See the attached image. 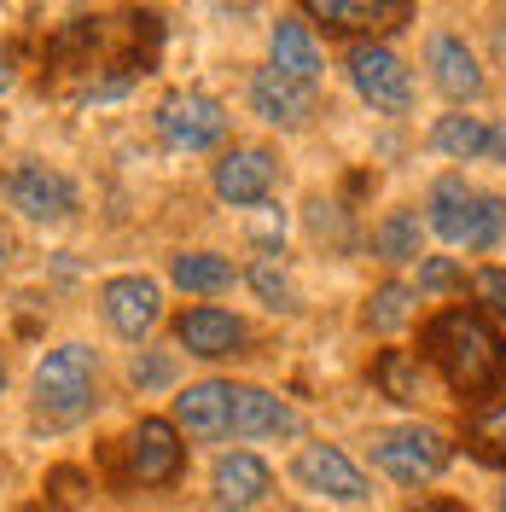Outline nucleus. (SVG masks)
<instances>
[{
	"instance_id": "412c9836",
	"label": "nucleus",
	"mask_w": 506,
	"mask_h": 512,
	"mask_svg": "<svg viewBox=\"0 0 506 512\" xmlns=\"http://www.w3.org/2000/svg\"><path fill=\"white\" fill-rule=\"evenodd\" d=\"M431 146L454 163H477V158H489V123L454 111V117H443V123L431 128Z\"/></svg>"
},
{
	"instance_id": "b1692460",
	"label": "nucleus",
	"mask_w": 506,
	"mask_h": 512,
	"mask_svg": "<svg viewBox=\"0 0 506 512\" xmlns=\"http://www.w3.org/2000/svg\"><path fill=\"white\" fill-rule=\"evenodd\" d=\"M413 303H419V291L390 280V286H379L373 297H367V326H373V332H396V326H408Z\"/></svg>"
},
{
	"instance_id": "39448f33",
	"label": "nucleus",
	"mask_w": 506,
	"mask_h": 512,
	"mask_svg": "<svg viewBox=\"0 0 506 512\" xmlns=\"http://www.w3.org/2000/svg\"><path fill=\"white\" fill-rule=\"evenodd\" d=\"M349 82L373 111H408L413 105V70L379 41H361L349 53Z\"/></svg>"
},
{
	"instance_id": "9b49d317",
	"label": "nucleus",
	"mask_w": 506,
	"mask_h": 512,
	"mask_svg": "<svg viewBox=\"0 0 506 512\" xmlns=\"http://www.w3.org/2000/svg\"><path fill=\"white\" fill-rule=\"evenodd\" d=\"M251 105H256V117H262V123L303 128L309 117H315V88L268 64V70H256V76H251Z\"/></svg>"
},
{
	"instance_id": "bb28decb",
	"label": "nucleus",
	"mask_w": 506,
	"mask_h": 512,
	"mask_svg": "<svg viewBox=\"0 0 506 512\" xmlns=\"http://www.w3.org/2000/svg\"><path fill=\"white\" fill-rule=\"evenodd\" d=\"M472 291L483 297V309H495V315H506V268H483L472 280Z\"/></svg>"
},
{
	"instance_id": "f3484780",
	"label": "nucleus",
	"mask_w": 506,
	"mask_h": 512,
	"mask_svg": "<svg viewBox=\"0 0 506 512\" xmlns=\"http://www.w3.org/2000/svg\"><path fill=\"white\" fill-rule=\"evenodd\" d=\"M431 76H437V88H443L448 99H460V105L483 99V88H489L477 53L460 41V35H431Z\"/></svg>"
},
{
	"instance_id": "4be33fe9",
	"label": "nucleus",
	"mask_w": 506,
	"mask_h": 512,
	"mask_svg": "<svg viewBox=\"0 0 506 512\" xmlns=\"http://www.w3.org/2000/svg\"><path fill=\"white\" fill-rule=\"evenodd\" d=\"M175 286L181 291H198V297H216V291L233 286V262L216 251H187V256H175Z\"/></svg>"
},
{
	"instance_id": "393cba45",
	"label": "nucleus",
	"mask_w": 506,
	"mask_h": 512,
	"mask_svg": "<svg viewBox=\"0 0 506 512\" xmlns=\"http://www.w3.org/2000/svg\"><path fill=\"white\" fill-rule=\"evenodd\" d=\"M251 286H256V297L268 303V309H297V286H291V274H285L274 256H262L251 268Z\"/></svg>"
},
{
	"instance_id": "1a4fd4ad",
	"label": "nucleus",
	"mask_w": 506,
	"mask_h": 512,
	"mask_svg": "<svg viewBox=\"0 0 506 512\" xmlns=\"http://www.w3.org/2000/svg\"><path fill=\"white\" fill-rule=\"evenodd\" d=\"M210 181L233 210H256V204H268V192L280 181V163H274L268 146H233V152H222Z\"/></svg>"
},
{
	"instance_id": "2f4dec72",
	"label": "nucleus",
	"mask_w": 506,
	"mask_h": 512,
	"mask_svg": "<svg viewBox=\"0 0 506 512\" xmlns=\"http://www.w3.org/2000/svg\"><path fill=\"white\" fill-rule=\"evenodd\" d=\"M6 88H12V59L0 53V94H6Z\"/></svg>"
},
{
	"instance_id": "aec40b11",
	"label": "nucleus",
	"mask_w": 506,
	"mask_h": 512,
	"mask_svg": "<svg viewBox=\"0 0 506 512\" xmlns=\"http://www.w3.org/2000/svg\"><path fill=\"white\" fill-rule=\"evenodd\" d=\"M419 251H425V222H419V210H390V216L373 227V256L390 262V268L419 262Z\"/></svg>"
},
{
	"instance_id": "f8f14e48",
	"label": "nucleus",
	"mask_w": 506,
	"mask_h": 512,
	"mask_svg": "<svg viewBox=\"0 0 506 512\" xmlns=\"http://www.w3.org/2000/svg\"><path fill=\"white\" fill-rule=\"evenodd\" d=\"M175 344L187 355H204V361H222V355H239L245 344V320L216 309V303H198L187 315L175 320Z\"/></svg>"
},
{
	"instance_id": "7c9ffc66",
	"label": "nucleus",
	"mask_w": 506,
	"mask_h": 512,
	"mask_svg": "<svg viewBox=\"0 0 506 512\" xmlns=\"http://www.w3.org/2000/svg\"><path fill=\"white\" fill-rule=\"evenodd\" d=\"M489 163H506V123H489Z\"/></svg>"
},
{
	"instance_id": "ddd939ff",
	"label": "nucleus",
	"mask_w": 506,
	"mask_h": 512,
	"mask_svg": "<svg viewBox=\"0 0 506 512\" xmlns=\"http://www.w3.org/2000/svg\"><path fill=\"white\" fill-rule=\"evenodd\" d=\"M181 460H187V448H181L169 419H140L128 431V472L140 483H169L181 472Z\"/></svg>"
},
{
	"instance_id": "f704fd0d",
	"label": "nucleus",
	"mask_w": 506,
	"mask_h": 512,
	"mask_svg": "<svg viewBox=\"0 0 506 512\" xmlns=\"http://www.w3.org/2000/svg\"><path fill=\"white\" fill-rule=\"evenodd\" d=\"M501 512H506V489H501Z\"/></svg>"
},
{
	"instance_id": "6e6552de",
	"label": "nucleus",
	"mask_w": 506,
	"mask_h": 512,
	"mask_svg": "<svg viewBox=\"0 0 506 512\" xmlns=\"http://www.w3.org/2000/svg\"><path fill=\"white\" fill-rule=\"evenodd\" d=\"M6 198H12V210H24L30 222H70V216H76V187H70V175L47 169V163H18V169L6 175Z\"/></svg>"
},
{
	"instance_id": "c85d7f7f",
	"label": "nucleus",
	"mask_w": 506,
	"mask_h": 512,
	"mask_svg": "<svg viewBox=\"0 0 506 512\" xmlns=\"http://www.w3.org/2000/svg\"><path fill=\"white\" fill-rule=\"evenodd\" d=\"M477 437H483V443H506V402H495V408L477 414Z\"/></svg>"
},
{
	"instance_id": "473e14b6",
	"label": "nucleus",
	"mask_w": 506,
	"mask_h": 512,
	"mask_svg": "<svg viewBox=\"0 0 506 512\" xmlns=\"http://www.w3.org/2000/svg\"><path fill=\"white\" fill-rule=\"evenodd\" d=\"M6 262H12V245H6V233H0V274H6Z\"/></svg>"
},
{
	"instance_id": "6ab92c4d",
	"label": "nucleus",
	"mask_w": 506,
	"mask_h": 512,
	"mask_svg": "<svg viewBox=\"0 0 506 512\" xmlns=\"http://www.w3.org/2000/svg\"><path fill=\"white\" fill-rule=\"evenodd\" d=\"M268 47H274V70H285V76H297V82H309V88H315V76H320V41H315V30H309L297 12H285L280 24H274Z\"/></svg>"
},
{
	"instance_id": "c756f323",
	"label": "nucleus",
	"mask_w": 506,
	"mask_h": 512,
	"mask_svg": "<svg viewBox=\"0 0 506 512\" xmlns=\"http://www.w3.org/2000/svg\"><path fill=\"white\" fill-rule=\"evenodd\" d=\"M262 210H268V216H256V239H262V245H280V233H285V216L274 210V204H262Z\"/></svg>"
},
{
	"instance_id": "a211bd4d",
	"label": "nucleus",
	"mask_w": 506,
	"mask_h": 512,
	"mask_svg": "<svg viewBox=\"0 0 506 512\" xmlns=\"http://www.w3.org/2000/svg\"><path fill=\"white\" fill-rule=\"evenodd\" d=\"M413 6L402 0H309V18L320 24H338V30H396L402 18H408Z\"/></svg>"
},
{
	"instance_id": "a878e982",
	"label": "nucleus",
	"mask_w": 506,
	"mask_h": 512,
	"mask_svg": "<svg viewBox=\"0 0 506 512\" xmlns=\"http://www.w3.org/2000/svg\"><path fill=\"white\" fill-rule=\"evenodd\" d=\"M460 286V262L454 256H425L419 262V291H454Z\"/></svg>"
},
{
	"instance_id": "cd10ccee",
	"label": "nucleus",
	"mask_w": 506,
	"mask_h": 512,
	"mask_svg": "<svg viewBox=\"0 0 506 512\" xmlns=\"http://www.w3.org/2000/svg\"><path fill=\"white\" fill-rule=\"evenodd\" d=\"M175 379V361H169V355H140V361H134V384H140V390H158V384H169Z\"/></svg>"
},
{
	"instance_id": "f257e3e1",
	"label": "nucleus",
	"mask_w": 506,
	"mask_h": 512,
	"mask_svg": "<svg viewBox=\"0 0 506 512\" xmlns=\"http://www.w3.org/2000/svg\"><path fill=\"white\" fill-rule=\"evenodd\" d=\"M425 355L460 396H489L506 379V338L472 309H448L425 326Z\"/></svg>"
},
{
	"instance_id": "2eb2a0df",
	"label": "nucleus",
	"mask_w": 506,
	"mask_h": 512,
	"mask_svg": "<svg viewBox=\"0 0 506 512\" xmlns=\"http://www.w3.org/2000/svg\"><path fill=\"white\" fill-rule=\"evenodd\" d=\"M175 419H181V431L198 437V443L227 437V419H233V384H222V379L187 384V390L175 396Z\"/></svg>"
},
{
	"instance_id": "4468645a",
	"label": "nucleus",
	"mask_w": 506,
	"mask_h": 512,
	"mask_svg": "<svg viewBox=\"0 0 506 512\" xmlns=\"http://www.w3.org/2000/svg\"><path fill=\"white\" fill-rule=\"evenodd\" d=\"M297 431H303L297 408H285L274 390L233 384V419H227V437H297Z\"/></svg>"
},
{
	"instance_id": "f03ea898",
	"label": "nucleus",
	"mask_w": 506,
	"mask_h": 512,
	"mask_svg": "<svg viewBox=\"0 0 506 512\" xmlns=\"http://www.w3.org/2000/svg\"><path fill=\"white\" fill-rule=\"evenodd\" d=\"M425 210H431L425 227H431V233H443L448 245L495 251V245L506 239V198L466 187L460 175H443V181L431 187V204H425Z\"/></svg>"
},
{
	"instance_id": "7ed1b4c3",
	"label": "nucleus",
	"mask_w": 506,
	"mask_h": 512,
	"mask_svg": "<svg viewBox=\"0 0 506 512\" xmlns=\"http://www.w3.org/2000/svg\"><path fill=\"white\" fill-rule=\"evenodd\" d=\"M99 396V361L82 344H59L35 367V414L47 425H82Z\"/></svg>"
},
{
	"instance_id": "72a5a7b5",
	"label": "nucleus",
	"mask_w": 506,
	"mask_h": 512,
	"mask_svg": "<svg viewBox=\"0 0 506 512\" xmlns=\"http://www.w3.org/2000/svg\"><path fill=\"white\" fill-rule=\"evenodd\" d=\"M0 390H6V367H0Z\"/></svg>"
},
{
	"instance_id": "9d476101",
	"label": "nucleus",
	"mask_w": 506,
	"mask_h": 512,
	"mask_svg": "<svg viewBox=\"0 0 506 512\" xmlns=\"http://www.w3.org/2000/svg\"><path fill=\"white\" fill-rule=\"evenodd\" d=\"M291 478L303 483V489H315V495H326V501H361V495H367L361 466L349 460L344 448H332V443L297 448V460H291Z\"/></svg>"
},
{
	"instance_id": "c9c22d12",
	"label": "nucleus",
	"mask_w": 506,
	"mask_h": 512,
	"mask_svg": "<svg viewBox=\"0 0 506 512\" xmlns=\"http://www.w3.org/2000/svg\"><path fill=\"white\" fill-rule=\"evenodd\" d=\"M291 512H303V507H291Z\"/></svg>"
},
{
	"instance_id": "dca6fc26",
	"label": "nucleus",
	"mask_w": 506,
	"mask_h": 512,
	"mask_svg": "<svg viewBox=\"0 0 506 512\" xmlns=\"http://www.w3.org/2000/svg\"><path fill=\"white\" fill-rule=\"evenodd\" d=\"M268 495H274L268 460H256L245 448L227 454V460H216V501H222V512H256Z\"/></svg>"
},
{
	"instance_id": "0eeeda50",
	"label": "nucleus",
	"mask_w": 506,
	"mask_h": 512,
	"mask_svg": "<svg viewBox=\"0 0 506 512\" xmlns=\"http://www.w3.org/2000/svg\"><path fill=\"white\" fill-rule=\"evenodd\" d=\"M99 315H105V326H111L117 338L140 344L163 315L158 280H146V274H117V280H105V286H99Z\"/></svg>"
},
{
	"instance_id": "423d86ee",
	"label": "nucleus",
	"mask_w": 506,
	"mask_h": 512,
	"mask_svg": "<svg viewBox=\"0 0 506 512\" xmlns=\"http://www.w3.org/2000/svg\"><path fill=\"white\" fill-rule=\"evenodd\" d=\"M158 134L175 152H210L227 134V105L210 94H169L158 105Z\"/></svg>"
},
{
	"instance_id": "5701e85b",
	"label": "nucleus",
	"mask_w": 506,
	"mask_h": 512,
	"mask_svg": "<svg viewBox=\"0 0 506 512\" xmlns=\"http://www.w3.org/2000/svg\"><path fill=\"white\" fill-rule=\"evenodd\" d=\"M373 379H379V390L390 402H419V396H425V367H419L408 350H384L379 361H373Z\"/></svg>"
},
{
	"instance_id": "20e7f679",
	"label": "nucleus",
	"mask_w": 506,
	"mask_h": 512,
	"mask_svg": "<svg viewBox=\"0 0 506 512\" xmlns=\"http://www.w3.org/2000/svg\"><path fill=\"white\" fill-rule=\"evenodd\" d=\"M373 460H379L384 478L419 489V483L443 478L448 443H443V431H431V425H396V431H384L379 443H373Z\"/></svg>"
}]
</instances>
